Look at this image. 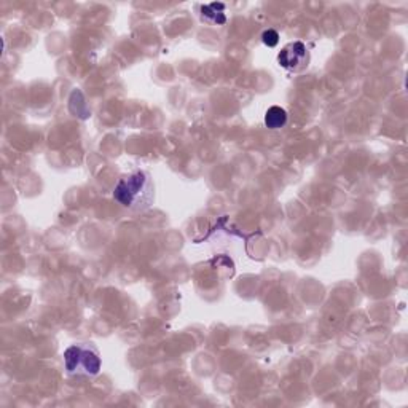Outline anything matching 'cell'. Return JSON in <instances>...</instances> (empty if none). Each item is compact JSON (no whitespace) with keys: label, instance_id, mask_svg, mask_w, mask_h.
Masks as SVG:
<instances>
[{"label":"cell","instance_id":"cell-1","mask_svg":"<svg viewBox=\"0 0 408 408\" xmlns=\"http://www.w3.org/2000/svg\"><path fill=\"white\" fill-rule=\"evenodd\" d=\"M114 198L118 204L130 211H145L155 199V185L150 174L134 171L123 176L114 188Z\"/></svg>","mask_w":408,"mask_h":408},{"label":"cell","instance_id":"cell-2","mask_svg":"<svg viewBox=\"0 0 408 408\" xmlns=\"http://www.w3.org/2000/svg\"><path fill=\"white\" fill-rule=\"evenodd\" d=\"M64 364L69 373L94 376L100 372V354L91 343L72 344L64 351Z\"/></svg>","mask_w":408,"mask_h":408},{"label":"cell","instance_id":"cell-3","mask_svg":"<svg viewBox=\"0 0 408 408\" xmlns=\"http://www.w3.org/2000/svg\"><path fill=\"white\" fill-rule=\"evenodd\" d=\"M278 62L281 67L290 72H300L308 67L310 51L305 44L301 42H292L285 45L278 55Z\"/></svg>","mask_w":408,"mask_h":408},{"label":"cell","instance_id":"cell-4","mask_svg":"<svg viewBox=\"0 0 408 408\" xmlns=\"http://www.w3.org/2000/svg\"><path fill=\"white\" fill-rule=\"evenodd\" d=\"M225 5L224 3H209V5H201V19H204L206 23L211 24H225Z\"/></svg>","mask_w":408,"mask_h":408},{"label":"cell","instance_id":"cell-5","mask_svg":"<svg viewBox=\"0 0 408 408\" xmlns=\"http://www.w3.org/2000/svg\"><path fill=\"white\" fill-rule=\"evenodd\" d=\"M285 123H287V112L279 105H273L265 114V125L269 130H281L284 128Z\"/></svg>","mask_w":408,"mask_h":408},{"label":"cell","instance_id":"cell-6","mask_svg":"<svg viewBox=\"0 0 408 408\" xmlns=\"http://www.w3.org/2000/svg\"><path fill=\"white\" fill-rule=\"evenodd\" d=\"M262 42L267 46H269V48H273V46H276L279 44V34L274 29L265 30L262 34Z\"/></svg>","mask_w":408,"mask_h":408}]
</instances>
